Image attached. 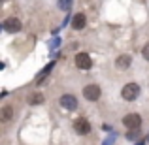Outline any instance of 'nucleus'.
<instances>
[{
	"label": "nucleus",
	"mask_w": 149,
	"mask_h": 145,
	"mask_svg": "<svg viewBox=\"0 0 149 145\" xmlns=\"http://www.w3.org/2000/svg\"><path fill=\"white\" fill-rule=\"evenodd\" d=\"M121 96H123V100H127V102H134L136 98L140 96V87L136 83H127L123 87V91H121Z\"/></svg>",
	"instance_id": "obj_1"
},
{
	"label": "nucleus",
	"mask_w": 149,
	"mask_h": 145,
	"mask_svg": "<svg viewBox=\"0 0 149 145\" xmlns=\"http://www.w3.org/2000/svg\"><path fill=\"white\" fill-rule=\"evenodd\" d=\"M123 124L128 130H138V128L142 126V117H140L138 113H128V115H125Z\"/></svg>",
	"instance_id": "obj_2"
},
{
	"label": "nucleus",
	"mask_w": 149,
	"mask_h": 145,
	"mask_svg": "<svg viewBox=\"0 0 149 145\" xmlns=\"http://www.w3.org/2000/svg\"><path fill=\"white\" fill-rule=\"evenodd\" d=\"M74 130L79 136H87L89 132H91V123H89L87 119H76L74 121Z\"/></svg>",
	"instance_id": "obj_3"
},
{
	"label": "nucleus",
	"mask_w": 149,
	"mask_h": 145,
	"mask_svg": "<svg viewBox=\"0 0 149 145\" xmlns=\"http://www.w3.org/2000/svg\"><path fill=\"white\" fill-rule=\"evenodd\" d=\"M2 28L6 30V32H10V34H15V32L21 30V21H19L17 17H8L6 21H4Z\"/></svg>",
	"instance_id": "obj_4"
},
{
	"label": "nucleus",
	"mask_w": 149,
	"mask_h": 145,
	"mask_svg": "<svg viewBox=\"0 0 149 145\" xmlns=\"http://www.w3.org/2000/svg\"><path fill=\"white\" fill-rule=\"evenodd\" d=\"M74 62H76V66L79 70H89L93 66V60H91V57H89L87 53H77L76 58H74Z\"/></svg>",
	"instance_id": "obj_5"
},
{
	"label": "nucleus",
	"mask_w": 149,
	"mask_h": 145,
	"mask_svg": "<svg viewBox=\"0 0 149 145\" xmlns=\"http://www.w3.org/2000/svg\"><path fill=\"white\" fill-rule=\"evenodd\" d=\"M61 108L68 109V111L77 109V98L74 96V94H62L61 96Z\"/></svg>",
	"instance_id": "obj_6"
},
{
	"label": "nucleus",
	"mask_w": 149,
	"mask_h": 145,
	"mask_svg": "<svg viewBox=\"0 0 149 145\" xmlns=\"http://www.w3.org/2000/svg\"><path fill=\"white\" fill-rule=\"evenodd\" d=\"M83 96L87 98L89 102H96L100 98V87L98 85H87L83 89Z\"/></svg>",
	"instance_id": "obj_7"
},
{
	"label": "nucleus",
	"mask_w": 149,
	"mask_h": 145,
	"mask_svg": "<svg viewBox=\"0 0 149 145\" xmlns=\"http://www.w3.org/2000/svg\"><path fill=\"white\" fill-rule=\"evenodd\" d=\"M130 62H132V58L128 57V55H119V57H117V60H115V66L119 70H128Z\"/></svg>",
	"instance_id": "obj_8"
},
{
	"label": "nucleus",
	"mask_w": 149,
	"mask_h": 145,
	"mask_svg": "<svg viewBox=\"0 0 149 145\" xmlns=\"http://www.w3.org/2000/svg\"><path fill=\"white\" fill-rule=\"evenodd\" d=\"M85 23H87V19H85V15H83V13H76V15H74V19H72V26H74L76 30L85 28Z\"/></svg>",
	"instance_id": "obj_9"
},
{
	"label": "nucleus",
	"mask_w": 149,
	"mask_h": 145,
	"mask_svg": "<svg viewBox=\"0 0 149 145\" xmlns=\"http://www.w3.org/2000/svg\"><path fill=\"white\" fill-rule=\"evenodd\" d=\"M44 94L42 92H32V94H29V98H26V102H29L30 105H40V104H44Z\"/></svg>",
	"instance_id": "obj_10"
},
{
	"label": "nucleus",
	"mask_w": 149,
	"mask_h": 145,
	"mask_svg": "<svg viewBox=\"0 0 149 145\" xmlns=\"http://www.w3.org/2000/svg\"><path fill=\"white\" fill-rule=\"evenodd\" d=\"M11 117H13V108H11V105H4V108L0 109V119H2V123L11 121Z\"/></svg>",
	"instance_id": "obj_11"
},
{
	"label": "nucleus",
	"mask_w": 149,
	"mask_h": 145,
	"mask_svg": "<svg viewBox=\"0 0 149 145\" xmlns=\"http://www.w3.org/2000/svg\"><path fill=\"white\" fill-rule=\"evenodd\" d=\"M72 2L74 0H58V8H61L62 11H68L70 8H72Z\"/></svg>",
	"instance_id": "obj_12"
},
{
	"label": "nucleus",
	"mask_w": 149,
	"mask_h": 145,
	"mask_svg": "<svg viewBox=\"0 0 149 145\" xmlns=\"http://www.w3.org/2000/svg\"><path fill=\"white\" fill-rule=\"evenodd\" d=\"M138 132H140V128H138V130H130V132L127 134V138H128V139H136V138H138Z\"/></svg>",
	"instance_id": "obj_13"
},
{
	"label": "nucleus",
	"mask_w": 149,
	"mask_h": 145,
	"mask_svg": "<svg viewBox=\"0 0 149 145\" xmlns=\"http://www.w3.org/2000/svg\"><path fill=\"white\" fill-rule=\"evenodd\" d=\"M142 55H143V58L146 60H149V44L143 45V49H142Z\"/></svg>",
	"instance_id": "obj_14"
},
{
	"label": "nucleus",
	"mask_w": 149,
	"mask_h": 145,
	"mask_svg": "<svg viewBox=\"0 0 149 145\" xmlns=\"http://www.w3.org/2000/svg\"><path fill=\"white\" fill-rule=\"evenodd\" d=\"M104 145H113V138H108V139H106V143Z\"/></svg>",
	"instance_id": "obj_15"
}]
</instances>
